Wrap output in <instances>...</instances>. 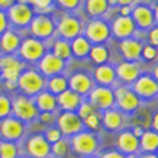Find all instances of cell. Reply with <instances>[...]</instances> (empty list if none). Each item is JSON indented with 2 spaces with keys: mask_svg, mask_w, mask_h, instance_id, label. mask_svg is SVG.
<instances>
[{
  "mask_svg": "<svg viewBox=\"0 0 158 158\" xmlns=\"http://www.w3.org/2000/svg\"><path fill=\"white\" fill-rule=\"evenodd\" d=\"M56 3L65 10H76L78 9L81 0H56Z\"/></svg>",
  "mask_w": 158,
  "mask_h": 158,
  "instance_id": "b9f144b4",
  "label": "cell"
},
{
  "mask_svg": "<svg viewBox=\"0 0 158 158\" xmlns=\"http://www.w3.org/2000/svg\"><path fill=\"white\" fill-rule=\"evenodd\" d=\"M148 44L158 49V25H154L151 30H148Z\"/></svg>",
  "mask_w": 158,
  "mask_h": 158,
  "instance_id": "7bdbcfd3",
  "label": "cell"
},
{
  "mask_svg": "<svg viewBox=\"0 0 158 158\" xmlns=\"http://www.w3.org/2000/svg\"><path fill=\"white\" fill-rule=\"evenodd\" d=\"M114 98L117 110L121 111L123 114H135L142 106L140 98L129 86H118L114 90Z\"/></svg>",
  "mask_w": 158,
  "mask_h": 158,
  "instance_id": "7a4b0ae2",
  "label": "cell"
},
{
  "mask_svg": "<svg viewBox=\"0 0 158 158\" xmlns=\"http://www.w3.org/2000/svg\"><path fill=\"white\" fill-rule=\"evenodd\" d=\"M52 53L56 56V58H59L61 61H68L71 59V44H69L68 40H64V39H58L55 40L53 43V50H52Z\"/></svg>",
  "mask_w": 158,
  "mask_h": 158,
  "instance_id": "d6a6232c",
  "label": "cell"
},
{
  "mask_svg": "<svg viewBox=\"0 0 158 158\" xmlns=\"http://www.w3.org/2000/svg\"><path fill=\"white\" fill-rule=\"evenodd\" d=\"M142 49H143V43L135 37L124 39L120 41V52H121L124 61L138 62L142 55Z\"/></svg>",
  "mask_w": 158,
  "mask_h": 158,
  "instance_id": "d6986e66",
  "label": "cell"
},
{
  "mask_svg": "<svg viewBox=\"0 0 158 158\" xmlns=\"http://www.w3.org/2000/svg\"><path fill=\"white\" fill-rule=\"evenodd\" d=\"M49 87V92L52 93V95H61L62 92H65V90H68V78L67 77L61 76H55V77H50L48 81H46Z\"/></svg>",
  "mask_w": 158,
  "mask_h": 158,
  "instance_id": "1f68e13d",
  "label": "cell"
},
{
  "mask_svg": "<svg viewBox=\"0 0 158 158\" xmlns=\"http://www.w3.org/2000/svg\"><path fill=\"white\" fill-rule=\"evenodd\" d=\"M152 10H154V18H155V24L158 25V3L155 5V7H154Z\"/></svg>",
  "mask_w": 158,
  "mask_h": 158,
  "instance_id": "11a10c76",
  "label": "cell"
},
{
  "mask_svg": "<svg viewBox=\"0 0 158 158\" xmlns=\"http://www.w3.org/2000/svg\"><path fill=\"white\" fill-rule=\"evenodd\" d=\"M24 68V64L12 55L0 56V69H2V77L5 81H18V77L21 76Z\"/></svg>",
  "mask_w": 158,
  "mask_h": 158,
  "instance_id": "9a60e30c",
  "label": "cell"
},
{
  "mask_svg": "<svg viewBox=\"0 0 158 158\" xmlns=\"http://www.w3.org/2000/svg\"><path fill=\"white\" fill-rule=\"evenodd\" d=\"M56 31L64 40H74L76 37L81 35L83 22L74 15H62L56 24Z\"/></svg>",
  "mask_w": 158,
  "mask_h": 158,
  "instance_id": "8992f818",
  "label": "cell"
},
{
  "mask_svg": "<svg viewBox=\"0 0 158 158\" xmlns=\"http://www.w3.org/2000/svg\"><path fill=\"white\" fill-rule=\"evenodd\" d=\"M68 87L69 90H73V92H76L77 95L84 98L87 96L90 93V90L95 87V81H93L92 76H89L87 73L77 71L68 78Z\"/></svg>",
  "mask_w": 158,
  "mask_h": 158,
  "instance_id": "5bb4252c",
  "label": "cell"
},
{
  "mask_svg": "<svg viewBox=\"0 0 158 158\" xmlns=\"http://www.w3.org/2000/svg\"><path fill=\"white\" fill-rule=\"evenodd\" d=\"M19 46H21L19 37H18L16 33L10 31V30H6L0 37V48L6 53H14L16 49H19Z\"/></svg>",
  "mask_w": 158,
  "mask_h": 158,
  "instance_id": "f546056e",
  "label": "cell"
},
{
  "mask_svg": "<svg viewBox=\"0 0 158 158\" xmlns=\"http://www.w3.org/2000/svg\"><path fill=\"white\" fill-rule=\"evenodd\" d=\"M16 84H18L19 90L24 95H27V96H37L44 89L46 80H44V77L41 76L40 73H37L34 69H27V71L21 73Z\"/></svg>",
  "mask_w": 158,
  "mask_h": 158,
  "instance_id": "3957f363",
  "label": "cell"
},
{
  "mask_svg": "<svg viewBox=\"0 0 158 158\" xmlns=\"http://www.w3.org/2000/svg\"><path fill=\"white\" fill-rule=\"evenodd\" d=\"M117 151H120L123 155H131V154H138L139 152V138L133 135L131 130H123L118 133L117 140Z\"/></svg>",
  "mask_w": 158,
  "mask_h": 158,
  "instance_id": "ffe728a7",
  "label": "cell"
},
{
  "mask_svg": "<svg viewBox=\"0 0 158 158\" xmlns=\"http://www.w3.org/2000/svg\"><path fill=\"white\" fill-rule=\"evenodd\" d=\"M7 18L10 22H14L18 27H25L30 25L31 19L34 18L33 9L27 3H14L12 6L7 9Z\"/></svg>",
  "mask_w": 158,
  "mask_h": 158,
  "instance_id": "2e32d148",
  "label": "cell"
},
{
  "mask_svg": "<svg viewBox=\"0 0 158 158\" xmlns=\"http://www.w3.org/2000/svg\"><path fill=\"white\" fill-rule=\"evenodd\" d=\"M154 2H155V3H158V0H154Z\"/></svg>",
  "mask_w": 158,
  "mask_h": 158,
  "instance_id": "91938a15",
  "label": "cell"
},
{
  "mask_svg": "<svg viewBox=\"0 0 158 158\" xmlns=\"http://www.w3.org/2000/svg\"><path fill=\"white\" fill-rule=\"evenodd\" d=\"M7 30V16L3 10H0V35Z\"/></svg>",
  "mask_w": 158,
  "mask_h": 158,
  "instance_id": "7dc6e473",
  "label": "cell"
},
{
  "mask_svg": "<svg viewBox=\"0 0 158 158\" xmlns=\"http://www.w3.org/2000/svg\"><path fill=\"white\" fill-rule=\"evenodd\" d=\"M130 16L136 28L140 30H151L155 25V18H154V10L152 7H149V5H145V3H138L136 6L131 7Z\"/></svg>",
  "mask_w": 158,
  "mask_h": 158,
  "instance_id": "30bf717a",
  "label": "cell"
},
{
  "mask_svg": "<svg viewBox=\"0 0 158 158\" xmlns=\"http://www.w3.org/2000/svg\"><path fill=\"white\" fill-rule=\"evenodd\" d=\"M135 114H136V118H138V121H136V127H140V129H143L145 130V127L151 126L152 115L146 110H142V106H140Z\"/></svg>",
  "mask_w": 158,
  "mask_h": 158,
  "instance_id": "8d00e7d4",
  "label": "cell"
},
{
  "mask_svg": "<svg viewBox=\"0 0 158 158\" xmlns=\"http://www.w3.org/2000/svg\"><path fill=\"white\" fill-rule=\"evenodd\" d=\"M56 102H58V106L61 108L62 111H68V112H77L80 103L83 102V98L80 95H77L76 92L73 90H65L62 92L61 95L56 96Z\"/></svg>",
  "mask_w": 158,
  "mask_h": 158,
  "instance_id": "d4e9b609",
  "label": "cell"
},
{
  "mask_svg": "<svg viewBox=\"0 0 158 158\" xmlns=\"http://www.w3.org/2000/svg\"><path fill=\"white\" fill-rule=\"evenodd\" d=\"M95 112H96V110L92 106V103L89 101H83L80 103V106H78V110H77V115L81 118V120H84V118H87L89 115L95 114Z\"/></svg>",
  "mask_w": 158,
  "mask_h": 158,
  "instance_id": "74e56055",
  "label": "cell"
},
{
  "mask_svg": "<svg viewBox=\"0 0 158 158\" xmlns=\"http://www.w3.org/2000/svg\"><path fill=\"white\" fill-rule=\"evenodd\" d=\"M110 9V0H86L84 2V10L92 19H99L101 16H105Z\"/></svg>",
  "mask_w": 158,
  "mask_h": 158,
  "instance_id": "484cf974",
  "label": "cell"
},
{
  "mask_svg": "<svg viewBox=\"0 0 158 158\" xmlns=\"http://www.w3.org/2000/svg\"><path fill=\"white\" fill-rule=\"evenodd\" d=\"M44 55V44L43 41L34 37H28L21 43L19 46V56L28 62L40 61Z\"/></svg>",
  "mask_w": 158,
  "mask_h": 158,
  "instance_id": "4fadbf2b",
  "label": "cell"
},
{
  "mask_svg": "<svg viewBox=\"0 0 158 158\" xmlns=\"http://www.w3.org/2000/svg\"><path fill=\"white\" fill-rule=\"evenodd\" d=\"M99 158H126V155H123L120 151H117V149H108V151L102 152L101 155H99Z\"/></svg>",
  "mask_w": 158,
  "mask_h": 158,
  "instance_id": "bcb514c9",
  "label": "cell"
},
{
  "mask_svg": "<svg viewBox=\"0 0 158 158\" xmlns=\"http://www.w3.org/2000/svg\"><path fill=\"white\" fill-rule=\"evenodd\" d=\"M0 133L7 142L18 140L24 135V124L18 118H5L0 124Z\"/></svg>",
  "mask_w": 158,
  "mask_h": 158,
  "instance_id": "44dd1931",
  "label": "cell"
},
{
  "mask_svg": "<svg viewBox=\"0 0 158 158\" xmlns=\"http://www.w3.org/2000/svg\"><path fill=\"white\" fill-rule=\"evenodd\" d=\"M83 124H84V127L89 129V131H93V133L101 130V127H102V114L96 111L95 114H92L87 118H84Z\"/></svg>",
  "mask_w": 158,
  "mask_h": 158,
  "instance_id": "836d02e7",
  "label": "cell"
},
{
  "mask_svg": "<svg viewBox=\"0 0 158 158\" xmlns=\"http://www.w3.org/2000/svg\"><path fill=\"white\" fill-rule=\"evenodd\" d=\"M89 58L95 65L108 64L111 58L110 49L106 48L105 44H92V49H90V52H89Z\"/></svg>",
  "mask_w": 158,
  "mask_h": 158,
  "instance_id": "4dcf8cb0",
  "label": "cell"
},
{
  "mask_svg": "<svg viewBox=\"0 0 158 158\" xmlns=\"http://www.w3.org/2000/svg\"><path fill=\"white\" fill-rule=\"evenodd\" d=\"M110 30H111V35H114L115 39H120V40L130 39L138 31L130 15H127V16L120 15V16H117L110 25Z\"/></svg>",
  "mask_w": 158,
  "mask_h": 158,
  "instance_id": "7c38bea8",
  "label": "cell"
},
{
  "mask_svg": "<svg viewBox=\"0 0 158 158\" xmlns=\"http://www.w3.org/2000/svg\"><path fill=\"white\" fill-rule=\"evenodd\" d=\"M69 149H71V148H69V140L68 139H64V138H62L61 140L55 142V143L50 146V152L58 158L65 157L69 152Z\"/></svg>",
  "mask_w": 158,
  "mask_h": 158,
  "instance_id": "e575fe53",
  "label": "cell"
},
{
  "mask_svg": "<svg viewBox=\"0 0 158 158\" xmlns=\"http://www.w3.org/2000/svg\"><path fill=\"white\" fill-rule=\"evenodd\" d=\"M126 126V114L117 108H111L102 112V127L108 131H118Z\"/></svg>",
  "mask_w": 158,
  "mask_h": 158,
  "instance_id": "7402d4cb",
  "label": "cell"
},
{
  "mask_svg": "<svg viewBox=\"0 0 158 158\" xmlns=\"http://www.w3.org/2000/svg\"><path fill=\"white\" fill-rule=\"evenodd\" d=\"M140 58L146 62L157 61L158 59V49L152 48L149 44H146V46H143V49H142V55H140Z\"/></svg>",
  "mask_w": 158,
  "mask_h": 158,
  "instance_id": "f35d334b",
  "label": "cell"
},
{
  "mask_svg": "<svg viewBox=\"0 0 158 158\" xmlns=\"http://www.w3.org/2000/svg\"><path fill=\"white\" fill-rule=\"evenodd\" d=\"M151 127H152V130L158 133V111L152 115V118H151Z\"/></svg>",
  "mask_w": 158,
  "mask_h": 158,
  "instance_id": "681fc988",
  "label": "cell"
},
{
  "mask_svg": "<svg viewBox=\"0 0 158 158\" xmlns=\"http://www.w3.org/2000/svg\"><path fill=\"white\" fill-rule=\"evenodd\" d=\"M138 158H158L157 154H142V155H138Z\"/></svg>",
  "mask_w": 158,
  "mask_h": 158,
  "instance_id": "db71d44e",
  "label": "cell"
},
{
  "mask_svg": "<svg viewBox=\"0 0 158 158\" xmlns=\"http://www.w3.org/2000/svg\"><path fill=\"white\" fill-rule=\"evenodd\" d=\"M89 102L96 111H106L115 106V98H114V90L111 87L105 86H95L87 95Z\"/></svg>",
  "mask_w": 158,
  "mask_h": 158,
  "instance_id": "5b68a950",
  "label": "cell"
},
{
  "mask_svg": "<svg viewBox=\"0 0 158 158\" xmlns=\"http://www.w3.org/2000/svg\"><path fill=\"white\" fill-rule=\"evenodd\" d=\"M35 106L37 110L43 111V112H53L58 108V102H56V96L52 95L50 92H40L35 96Z\"/></svg>",
  "mask_w": 158,
  "mask_h": 158,
  "instance_id": "f1b7e54d",
  "label": "cell"
},
{
  "mask_svg": "<svg viewBox=\"0 0 158 158\" xmlns=\"http://www.w3.org/2000/svg\"><path fill=\"white\" fill-rule=\"evenodd\" d=\"M15 3V0H0V10L3 9H9Z\"/></svg>",
  "mask_w": 158,
  "mask_h": 158,
  "instance_id": "f907efd6",
  "label": "cell"
},
{
  "mask_svg": "<svg viewBox=\"0 0 158 158\" xmlns=\"http://www.w3.org/2000/svg\"><path fill=\"white\" fill-rule=\"evenodd\" d=\"M139 149L143 154H155L158 151V133L152 129L143 130L139 138Z\"/></svg>",
  "mask_w": 158,
  "mask_h": 158,
  "instance_id": "4316f807",
  "label": "cell"
},
{
  "mask_svg": "<svg viewBox=\"0 0 158 158\" xmlns=\"http://www.w3.org/2000/svg\"><path fill=\"white\" fill-rule=\"evenodd\" d=\"M44 139L48 140L49 143L53 145L55 142H58V140H61V139H62V133L59 131V129H58V127H50V129H48V131H46Z\"/></svg>",
  "mask_w": 158,
  "mask_h": 158,
  "instance_id": "60d3db41",
  "label": "cell"
},
{
  "mask_svg": "<svg viewBox=\"0 0 158 158\" xmlns=\"http://www.w3.org/2000/svg\"><path fill=\"white\" fill-rule=\"evenodd\" d=\"M126 158H138V154H131V155H126Z\"/></svg>",
  "mask_w": 158,
  "mask_h": 158,
  "instance_id": "9f6ffc18",
  "label": "cell"
},
{
  "mask_svg": "<svg viewBox=\"0 0 158 158\" xmlns=\"http://www.w3.org/2000/svg\"><path fill=\"white\" fill-rule=\"evenodd\" d=\"M18 155V148L14 142L3 140L0 142V158H16Z\"/></svg>",
  "mask_w": 158,
  "mask_h": 158,
  "instance_id": "d590c367",
  "label": "cell"
},
{
  "mask_svg": "<svg viewBox=\"0 0 158 158\" xmlns=\"http://www.w3.org/2000/svg\"><path fill=\"white\" fill-rule=\"evenodd\" d=\"M6 87L9 90H14L15 87H18V84H16V81H6Z\"/></svg>",
  "mask_w": 158,
  "mask_h": 158,
  "instance_id": "f5cc1de1",
  "label": "cell"
},
{
  "mask_svg": "<svg viewBox=\"0 0 158 158\" xmlns=\"http://www.w3.org/2000/svg\"><path fill=\"white\" fill-rule=\"evenodd\" d=\"M83 158H96V157H83Z\"/></svg>",
  "mask_w": 158,
  "mask_h": 158,
  "instance_id": "680465c9",
  "label": "cell"
},
{
  "mask_svg": "<svg viewBox=\"0 0 158 158\" xmlns=\"http://www.w3.org/2000/svg\"><path fill=\"white\" fill-rule=\"evenodd\" d=\"M39 69H40L41 76L46 77L61 76L62 71L65 69V62L61 61L59 58H56L52 52L50 53H44L43 58L39 61Z\"/></svg>",
  "mask_w": 158,
  "mask_h": 158,
  "instance_id": "ac0fdd59",
  "label": "cell"
},
{
  "mask_svg": "<svg viewBox=\"0 0 158 158\" xmlns=\"http://www.w3.org/2000/svg\"><path fill=\"white\" fill-rule=\"evenodd\" d=\"M52 3H53V0H30V5L34 6L35 9H39V10H48V9H50Z\"/></svg>",
  "mask_w": 158,
  "mask_h": 158,
  "instance_id": "ee69618b",
  "label": "cell"
},
{
  "mask_svg": "<svg viewBox=\"0 0 158 158\" xmlns=\"http://www.w3.org/2000/svg\"><path fill=\"white\" fill-rule=\"evenodd\" d=\"M40 120H41V123L50 124L52 121H53V112H41Z\"/></svg>",
  "mask_w": 158,
  "mask_h": 158,
  "instance_id": "c3c4849f",
  "label": "cell"
},
{
  "mask_svg": "<svg viewBox=\"0 0 158 158\" xmlns=\"http://www.w3.org/2000/svg\"><path fill=\"white\" fill-rule=\"evenodd\" d=\"M12 111L15 117L21 121H31L39 115L35 103L27 96H16L12 102Z\"/></svg>",
  "mask_w": 158,
  "mask_h": 158,
  "instance_id": "8fae6325",
  "label": "cell"
},
{
  "mask_svg": "<svg viewBox=\"0 0 158 158\" xmlns=\"http://www.w3.org/2000/svg\"><path fill=\"white\" fill-rule=\"evenodd\" d=\"M131 89L140 98V101H149V99L158 98V83L149 73L140 74L138 80L133 83Z\"/></svg>",
  "mask_w": 158,
  "mask_h": 158,
  "instance_id": "52a82bcc",
  "label": "cell"
},
{
  "mask_svg": "<svg viewBox=\"0 0 158 158\" xmlns=\"http://www.w3.org/2000/svg\"><path fill=\"white\" fill-rule=\"evenodd\" d=\"M27 151L33 158H48L50 155V143L41 135L30 138L27 143Z\"/></svg>",
  "mask_w": 158,
  "mask_h": 158,
  "instance_id": "cb8c5ba5",
  "label": "cell"
},
{
  "mask_svg": "<svg viewBox=\"0 0 158 158\" xmlns=\"http://www.w3.org/2000/svg\"><path fill=\"white\" fill-rule=\"evenodd\" d=\"M138 0H110L111 7L118 6V7H133V5Z\"/></svg>",
  "mask_w": 158,
  "mask_h": 158,
  "instance_id": "f6af8a7d",
  "label": "cell"
},
{
  "mask_svg": "<svg viewBox=\"0 0 158 158\" xmlns=\"http://www.w3.org/2000/svg\"><path fill=\"white\" fill-rule=\"evenodd\" d=\"M69 148L80 157H93L99 149V140L93 131L83 130L74 135L69 140Z\"/></svg>",
  "mask_w": 158,
  "mask_h": 158,
  "instance_id": "6da1fadb",
  "label": "cell"
},
{
  "mask_svg": "<svg viewBox=\"0 0 158 158\" xmlns=\"http://www.w3.org/2000/svg\"><path fill=\"white\" fill-rule=\"evenodd\" d=\"M151 76L154 77V78H155V81L158 83V62L151 68Z\"/></svg>",
  "mask_w": 158,
  "mask_h": 158,
  "instance_id": "816d5d0a",
  "label": "cell"
},
{
  "mask_svg": "<svg viewBox=\"0 0 158 158\" xmlns=\"http://www.w3.org/2000/svg\"><path fill=\"white\" fill-rule=\"evenodd\" d=\"M69 44H71V53H73V56H76L77 59L89 58V52L92 49V44H90V41L83 34L76 37Z\"/></svg>",
  "mask_w": 158,
  "mask_h": 158,
  "instance_id": "83f0119b",
  "label": "cell"
},
{
  "mask_svg": "<svg viewBox=\"0 0 158 158\" xmlns=\"http://www.w3.org/2000/svg\"><path fill=\"white\" fill-rule=\"evenodd\" d=\"M115 68V76L121 83L124 84H133V83L138 80V77L142 74V68L138 62H129V61H123L120 62Z\"/></svg>",
  "mask_w": 158,
  "mask_h": 158,
  "instance_id": "e0dca14e",
  "label": "cell"
},
{
  "mask_svg": "<svg viewBox=\"0 0 158 158\" xmlns=\"http://www.w3.org/2000/svg\"><path fill=\"white\" fill-rule=\"evenodd\" d=\"M18 3H27V5H30V0H18Z\"/></svg>",
  "mask_w": 158,
  "mask_h": 158,
  "instance_id": "6f0895ef",
  "label": "cell"
},
{
  "mask_svg": "<svg viewBox=\"0 0 158 158\" xmlns=\"http://www.w3.org/2000/svg\"><path fill=\"white\" fill-rule=\"evenodd\" d=\"M83 33L90 44H103L111 39L110 24L103 19H90L83 27Z\"/></svg>",
  "mask_w": 158,
  "mask_h": 158,
  "instance_id": "277c9868",
  "label": "cell"
},
{
  "mask_svg": "<svg viewBox=\"0 0 158 158\" xmlns=\"http://www.w3.org/2000/svg\"><path fill=\"white\" fill-rule=\"evenodd\" d=\"M58 129L62 133V136H74L77 133L84 130V124L83 120L77 112H68V111H64L59 114L58 117Z\"/></svg>",
  "mask_w": 158,
  "mask_h": 158,
  "instance_id": "9c48e42d",
  "label": "cell"
},
{
  "mask_svg": "<svg viewBox=\"0 0 158 158\" xmlns=\"http://www.w3.org/2000/svg\"><path fill=\"white\" fill-rule=\"evenodd\" d=\"M157 155H158V151H157Z\"/></svg>",
  "mask_w": 158,
  "mask_h": 158,
  "instance_id": "94428289",
  "label": "cell"
},
{
  "mask_svg": "<svg viewBox=\"0 0 158 158\" xmlns=\"http://www.w3.org/2000/svg\"><path fill=\"white\" fill-rule=\"evenodd\" d=\"M93 81H96L99 86H105V87H111L115 80V68L111 64H103V65H96L93 68Z\"/></svg>",
  "mask_w": 158,
  "mask_h": 158,
  "instance_id": "603a6c76",
  "label": "cell"
},
{
  "mask_svg": "<svg viewBox=\"0 0 158 158\" xmlns=\"http://www.w3.org/2000/svg\"><path fill=\"white\" fill-rule=\"evenodd\" d=\"M12 111V102L5 95H0V118H7Z\"/></svg>",
  "mask_w": 158,
  "mask_h": 158,
  "instance_id": "ab89813d",
  "label": "cell"
},
{
  "mask_svg": "<svg viewBox=\"0 0 158 158\" xmlns=\"http://www.w3.org/2000/svg\"><path fill=\"white\" fill-rule=\"evenodd\" d=\"M30 30H31V34L34 35V39H39V40L41 39L43 40V39H50L52 35L55 34L56 25L55 21L52 19L49 15L40 14L31 19Z\"/></svg>",
  "mask_w": 158,
  "mask_h": 158,
  "instance_id": "ba28073f",
  "label": "cell"
}]
</instances>
